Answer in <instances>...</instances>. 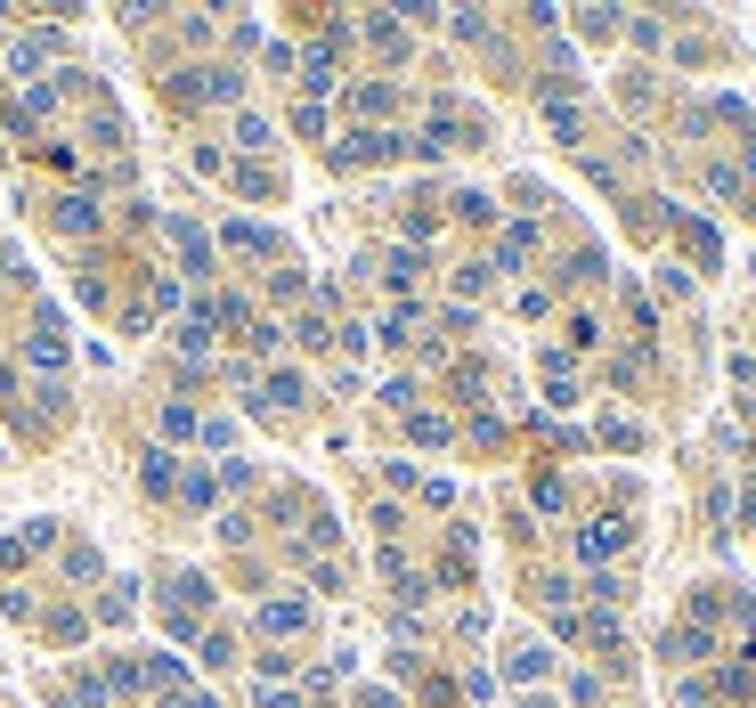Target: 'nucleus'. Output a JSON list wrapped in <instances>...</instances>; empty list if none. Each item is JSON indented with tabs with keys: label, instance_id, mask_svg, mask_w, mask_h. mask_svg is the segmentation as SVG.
<instances>
[{
	"label": "nucleus",
	"instance_id": "423d86ee",
	"mask_svg": "<svg viewBox=\"0 0 756 708\" xmlns=\"http://www.w3.org/2000/svg\"><path fill=\"white\" fill-rule=\"evenodd\" d=\"M57 228H66V236H90V228H98L90 196H57Z\"/></svg>",
	"mask_w": 756,
	"mask_h": 708
},
{
	"label": "nucleus",
	"instance_id": "2eb2a0df",
	"mask_svg": "<svg viewBox=\"0 0 756 708\" xmlns=\"http://www.w3.org/2000/svg\"><path fill=\"white\" fill-rule=\"evenodd\" d=\"M179 708H220V700H212V692H196V700H179Z\"/></svg>",
	"mask_w": 756,
	"mask_h": 708
},
{
	"label": "nucleus",
	"instance_id": "0eeeda50",
	"mask_svg": "<svg viewBox=\"0 0 756 708\" xmlns=\"http://www.w3.org/2000/svg\"><path fill=\"white\" fill-rule=\"evenodd\" d=\"M171 245L187 253V269H204V253H212V245H204V228H196V220H171Z\"/></svg>",
	"mask_w": 756,
	"mask_h": 708
},
{
	"label": "nucleus",
	"instance_id": "4468645a",
	"mask_svg": "<svg viewBox=\"0 0 756 708\" xmlns=\"http://www.w3.org/2000/svg\"><path fill=\"white\" fill-rule=\"evenodd\" d=\"M236 139L244 147H269V114H236Z\"/></svg>",
	"mask_w": 756,
	"mask_h": 708
},
{
	"label": "nucleus",
	"instance_id": "f257e3e1",
	"mask_svg": "<svg viewBox=\"0 0 756 708\" xmlns=\"http://www.w3.org/2000/svg\"><path fill=\"white\" fill-rule=\"evenodd\" d=\"M25 359H33L41 375H49V367H66V326H49V318H41V326H33V342H25Z\"/></svg>",
	"mask_w": 756,
	"mask_h": 708
},
{
	"label": "nucleus",
	"instance_id": "f03ea898",
	"mask_svg": "<svg viewBox=\"0 0 756 708\" xmlns=\"http://www.w3.org/2000/svg\"><path fill=\"white\" fill-rule=\"evenodd\" d=\"M391 155H399V139H391V131H358V139L342 147V163H391Z\"/></svg>",
	"mask_w": 756,
	"mask_h": 708
},
{
	"label": "nucleus",
	"instance_id": "6e6552de",
	"mask_svg": "<svg viewBox=\"0 0 756 708\" xmlns=\"http://www.w3.org/2000/svg\"><path fill=\"white\" fill-rule=\"evenodd\" d=\"M301 82L326 98V90H334V49H309V57H301Z\"/></svg>",
	"mask_w": 756,
	"mask_h": 708
},
{
	"label": "nucleus",
	"instance_id": "20e7f679",
	"mask_svg": "<svg viewBox=\"0 0 756 708\" xmlns=\"http://www.w3.org/2000/svg\"><path fill=\"white\" fill-rule=\"evenodd\" d=\"M220 236H228V245H236V253H277V236H269L261 220H228Z\"/></svg>",
	"mask_w": 756,
	"mask_h": 708
},
{
	"label": "nucleus",
	"instance_id": "9d476101",
	"mask_svg": "<svg viewBox=\"0 0 756 708\" xmlns=\"http://www.w3.org/2000/svg\"><path fill=\"white\" fill-rule=\"evenodd\" d=\"M529 253H537V228H529V220H521V228H504V269H521Z\"/></svg>",
	"mask_w": 756,
	"mask_h": 708
},
{
	"label": "nucleus",
	"instance_id": "39448f33",
	"mask_svg": "<svg viewBox=\"0 0 756 708\" xmlns=\"http://www.w3.org/2000/svg\"><path fill=\"white\" fill-rule=\"evenodd\" d=\"M179 350H187V359H204V350H212V310H187L179 318Z\"/></svg>",
	"mask_w": 756,
	"mask_h": 708
},
{
	"label": "nucleus",
	"instance_id": "dca6fc26",
	"mask_svg": "<svg viewBox=\"0 0 756 708\" xmlns=\"http://www.w3.org/2000/svg\"><path fill=\"white\" fill-rule=\"evenodd\" d=\"M521 708H545V700H521Z\"/></svg>",
	"mask_w": 756,
	"mask_h": 708
},
{
	"label": "nucleus",
	"instance_id": "1a4fd4ad",
	"mask_svg": "<svg viewBox=\"0 0 756 708\" xmlns=\"http://www.w3.org/2000/svg\"><path fill=\"white\" fill-rule=\"evenodd\" d=\"M504 668H513V676L529 684V676H545V668H553V652H545V643H521V652H513V660H504Z\"/></svg>",
	"mask_w": 756,
	"mask_h": 708
},
{
	"label": "nucleus",
	"instance_id": "ddd939ff",
	"mask_svg": "<svg viewBox=\"0 0 756 708\" xmlns=\"http://www.w3.org/2000/svg\"><path fill=\"white\" fill-rule=\"evenodd\" d=\"M139 481H147L155 497H171V448H155V456H147V472H139Z\"/></svg>",
	"mask_w": 756,
	"mask_h": 708
},
{
	"label": "nucleus",
	"instance_id": "7ed1b4c3",
	"mask_svg": "<svg viewBox=\"0 0 756 708\" xmlns=\"http://www.w3.org/2000/svg\"><path fill=\"white\" fill-rule=\"evenodd\" d=\"M618 546H626V521H594L586 538H578V554H586V562H602V554H618Z\"/></svg>",
	"mask_w": 756,
	"mask_h": 708
},
{
	"label": "nucleus",
	"instance_id": "f8f14e48",
	"mask_svg": "<svg viewBox=\"0 0 756 708\" xmlns=\"http://www.w3.org/2000/svg\"><path fill=\"white\" fill-rule=\"evenodd\" d=\"M41 57H49V33H25V41H17V57H9V66H17V74H33Z\"/></svg>",
	"mask_w": 756,
	"mask_h": 708
},
{
	"label": "nucleus",
	"instance_id": "9b49d317",
	"mask_svg": "<svg viewBox=\"0 0 756 708\" xmlns=\"http://www.w3.org/2000/svg\"><path fill=\"white\" fill-rule=\"evenodd\" d=\"M301 619H309V611H301V603H269V611H261V627H269V635H293V627H301Z\"/></svg>",
	"mask_w": 756,
	"mask_h": 708
}]
</instances>
